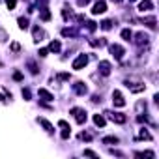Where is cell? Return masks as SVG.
Wrapping results in <instances>:
<instances>
[{
	"mask_svg": "<svg viewBox=\"0 0 159 159\" xmlns=\"http://www.w3.org/2000/svg\"><path fill=\"white\" fill-rule=\"evenodd\" d=\"M71 114L75 116L77 124H84V122H86V111H84V109H79V107H75V109H71Z\"/></svg>",
	"mask_w": 159,
	"mask_h": 159,
	"instance_id": "cell-1",
	"label": "cell"
},
{
	"mask_svg": "<svg viewBox=\"0 0 159 159\" xmlns=\"http://www.w3.org/2000/svg\"><path fill=\"white\" fill-rule=\"evenodd\" d=\"M112 103L116 105V107H124V105H125V99H124V95H122L118 90H114V92H112Z\"/></svg>",
	"mask_w": 159,
	"mask_h": 159,
	"instance_id": "cell-2",
	"label": "cell"
},
{
	"mask_svg": "<svg viewBox=\"0 0 159 159\" xmlns=\"http://www.w3.org/2000/svg\"><path fill=\"white\" fill-rule=\"evenodd\" d=\"M88 64V56L86 55H79V58L73 62V69H81V68H84Z\"/></svg>",
	"mask_w": 159,
	"mask_h": 159,
	"instance_id": "cell-3",
	"label": "cell"
},
{
	"mask_svg": "<svg viewBox=\"0 0 159 159\" xmlns=\"http://www.w3.org/2000/svg\"><path fill=\"white\" fill-rule=\"evenodd\" d=\"M105 12H107V4H105L103 0H99V2L94 4V9H92L94 15H99V13H105Z\"/></svg>",
	"mask_w": 159,
	"mask_h": 159,
	"instance_id": "cell-4",
	"label": "cell"
},
{
	"mask_svg": "<svg viewBox=\"0 0 159 159\" xmlns=\"http://www.w3.org/2000/svg\"><path fill=\"white\" fill-rule=\"evenodd\" d=\"M107 114H109V118L112 122H118V124H124L127 120V116L125 114H120V112H107Z\"/></svg>",
	"mask_w": 159,
	"mask_h": 159,
	"instance_id": "cell-5",
	"label": "cell"
},
{
	"mask_svg": "<svg viewBox=\"0 0 159 159\" xmlns=\"http://www.w3.org/2000/svg\"><path fill=\"white\" fill-rule=\"evenodd\" d=\"M58 125L64 129V131H62V139H68V137H69V133H71V129H69V124H68L66 120H60V122H58Z\"/></svg>",
	"mask_w": 159,
	"mask_h": 159,
	"instance_id": "cell-6",
	"label": "cell"
},
{
	"mask_svg": "<svg viewBox=\"0 0 159 159\" xmlns=\"http://www.w3.org/2000/svg\"><path fill=\"white\" fill-rule=\"evenodd\" d=\"M111 52H112V55L116 56V60H120V58L125 55V51H124L120 45H111Z\"/></svg>",
	"mask_w": 159,
	"mask_h": 159,
	"instance_id": "cell-7",
	"label": "cell"
},
{
	"mask_svg": "<svg viewBox=\"0 0 159 159\" xmlns=\"http://www.w3.org/2000/svg\"><path fill=\"white\" fill-rule=\"evenodd\" d=\"M98 69L103 73V75H109L111 73V62H107V60H103V62H99V66H98Z\"/></svg>",
	"mask_w": 159,
	"mask_h": 159,
	"instance_id": "cell-8",
	"label": "cell"
},
{
	"mask_svg": "<svg viewBox=\"0 0 159 159\" xmlns=\"http://www.w3.org/2000/svg\"><path fill=\"white\" fill-rule=\"evenodd\" d=\"M152 8H154V4L150 2V0H142V2L139 4V9H141V12H150Z\"/></svg>",
	"mask_w": 159,
	"mask_h": 159,
	"instance_id": "cell-9",
	"label": "cell"
},
{
	"mask_svg": "<svg viewBox=\"0 0 159 159\" xmlns=\"http://www.w3.org/2000/svg\"><path fill=\"white\" fill-rule=\"evenodd\" d=\"M73 90H75L79 95H84V94H86V86H84V82H77L75 86H73Z\"/></svg>",
	"mask_w": 159,
	"mask_h": 159,
	"instance_id": "cell-10",
	"label": "cell"
},
{
	"mask_svg": "<svg viewBox=\"0 0 159 159\" xmlns=\"http://www.w3.org/2000/svg\"><path fill=\"white\" fill-rule=\"evenodd\" d=\"M39 98H43L47 101H52V99H55V95H52L51 92H47V90H43V88H39Z\"/></svg>",
	"mask_w": 159,
	"mask_h": 159,
	"instance_id": "cell-11",
	"label": "cell"
},
{
	"mask_svg": "<svg viewBox=\"0 0 159 159\" xmlns=\"http://www.w3.org/2000/svg\"><path fill=\"white\" fill-rule=\"evenodd\" d=\"M38 122H39L41 125H43V127H45V129H47L49 133H52V125H51V124H49L47 120H43V118H38Z\"/></svg>",
	"mask_w": 159,
	"mask_h": 159,
	"instance_id": "cell-12",
	"label": "cell"
},
{
	"mask_svg": "<svg viewBox=\"0 0 159 159\" xmlns=\"http://www.w3.org/2000/svg\"><path fill=\"white\" fill-rule=\"evenodd\" d=\"M19 28H23V30L28 28V19L26 17H19Z\"/></svg>",
	"mask_w": 159,
	"mask_h": 159,
	"instance_id": "cell-13",
	"label": "cell"
},
{
	"mask_svg": "<svg viewBox=\"0 0 159 159\" xmlns=\"http://www.w3.org/2000/svg\"><path fill=\"white\" fill-rule=\"evenodd\" d=\"M94 122H95V125H99V127L105 125V118H103V116H99V114H95V116H94Z\"/></svg>",
	"mask_w": 159,
	"mask_h": 159,
	"instance_id": "cell-14",
	"label": "cell"
},
{
	"mask_svg": "<svg viewBox=\"0 0 159 159\" xmlns=\"http://www.w3.org/2000/svg\"><path fill=\"white\" fill-rule=\"evenodd\" d=\"M103 142L105 144H116V142H118V137H105Z\"/></svg>",
	"mask_w": 159,
	"mask_h": 159,
	"instance_id": "cell-15",
	"label": "cell"
},
{
	"mask_svg": "<svg viewBox=\"0 0 159 159\" xmlns=\"http://www.w3.org/2000/svg\"><path fill=\"white\" fill-rule=\"evenodd\" d=\"M144 25H148L150 28H155V17H148V19H144Z\"/></svg>",
	"mask_w": 159,
	"mask_h": 159,
	"instance_id": "cell-16",
	"label": "cell"
},
{
	"mask_svg": "<svg viewBox=\"0 0 159 159\" xmlns=\"http://www.w3.org/2000/svg\"><path fill=\"white\" fill-rule=\"evenodd\" d=\"M122 38H124V39H131V38H133L131 30H127V28H125V30H122Z\"/></svg>",
	"mask_w": 159,
	"mask_h": 159,
	"instance_id": "cell-17",
	"label": "cell"
},
{
	"mask_svg": "<svg viewBox=\"0 0 159 159\" xmlns=\"http://www.w3.org/2000/svg\"><path fill=\"white\" fill-rule=\"evenodd\" d=\"M141 139H146V141H152V135L148 133L146 129H141Z\"/></svg>",
	"mask_w": 159,
	"mask_h": 159,
	"instance_id": "cell-18",
	"label": "cell"
},
{
	"mask_svg": "<svg viewBox=\"0 0 159 159\" xmlns=\"http://www.w3.org/2000/svg\"><path fill=\"white\" fill-rule=\"evenodd\" d=\"M49 49L55 51V52H58V51H60V43H58V41H52V43L49 45Z\"/></svg>",
	"mask_w": 159,
	"mask_h": 159,
	"instance_id": "cell-19",
	"label": "cell"
},
{
	"mask_svg": "<svg viewBox=\"0 0 159 159\" xmlns=\"http://www.w3.org/2000/svg\"><path fill=\"white\" fill-rule=\"evenodd\" d=\"M111 26H112V23H111V21H103V23H101V28H103V30H109Z\"/></svg>",
	"mask_w": 159,
	"mask_h": 159,
	"instance_id": "cell-20",
	"label": "cell"
},
{
	"mask_svg": "<svg viewBox=\"0 0 159 159\" xmlns=\"http://www.w3.org/2000/svg\"><path fill=\"white\" fill-rule=\"evenodd\" d=\"M6 4H8V8H9V9H13V8H15V4H17V0H6Z\"/></svg>",
	"mask_w": 159,
	"mask_h": 159,
	"instance_id": "cell-21",
	"label": "cell"
},
{
	"mask_svg": "<svg viewBox=\"0 0 159 159\" xmlns=\"http://www.w3.org/2000/svg\"><path fill=\"white\" fill-rule=\"evenodd\" d=\"M41 19H43V21H49V19H51V13L47 12V9H43V13H41Z\"/></svg>",
	"mask_w": 159,
	"mask_h": 159,
	"instance_id": "cell-22",
	"label": "cell"
},
{
	"mask_svg": "<svg viewBox=\"0 0 159 159\" xmlns=\"http://www.w3.org/2000/svg\"><path fill=\"white\" fill-rule=\"evenodd\" d=\"M84 155H90V157H98V154L92 152V150H84Z\"/></svg>",
	"mask_w": 159,
	"mask_h": 159,
	"instance_id": "cell-23",
	"label": "cell"
},
{
	"mask_svg": "<svg viewBox=\"0 0 159 159\" xmlns=\"http://www.w3.org/2000/svg\"><path fill=\"white\" fill-rule=\"evenodd\" d=\"M81 139H82V141H92V137H90L88 133H81Z\"/></svg>",
	"mask_w": 159,
	"mask_h": 159,
	"instance_id": "cell-24",
	"label": "cell"
},
{
	"mask_svg": "<svg viewBox=\"0 0 159 159\" xmlns=\"http://www.w3.org/2000/svg\"><path fill=\"white\" fill-rule=\"evenodd\" d=\"M19 49H21V47H19V43H12V51H15V52H17Z\"/></svg>",
	"mask_w": 159,
	"mask_h": 159,
	"instance_id": "cell-25",
	"label": "cell"
},
{
	"mask_svg": "<svg viewBox=\"0 0 159 159\" xmlns=\"http://www.w3.org/2000/svg\"><path fill=\"white\" fill-rule=\"evenodd\" d=\"M47 52H49L47 49H41V51H39V56H47Z\"/></svg>",
	"mask_w": 159,
	"mask_h": 159,
	"instance_id": "cell-26",
	"label": "cell"
},
{
	"mask_svg": "<svg viewBox=\"0 0 159 159\" xmlns=\"http://www.w3.org/2000/svg\"><path fill=\"white\" fill-rule=\"evenodd\" d=\"M114 2H120V0H114Z\"/></svg>",
	"mask_w": 159,
	"mask_h": 159,
	"instance_id": "cell-27",
	"label": "cell"
},
{
	"mask_svg": "<svg viewBox=\"0 0 159 159\" xmlns=\"http://www.w3.org/2000/svg\"><path fill=\"white\" fill-rule=\"evenodd\" d=\"M129 2H135V0H129Z\"/></svg>",
	"mask_w": 159,
	"mask_h": 159,
	"instance_id": "cell-28",
	"label": "cell"
}]
</instances>
